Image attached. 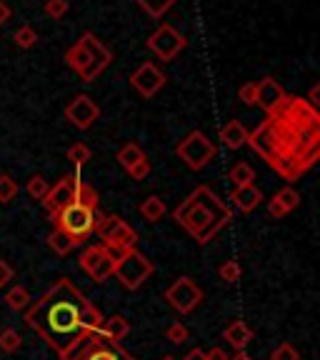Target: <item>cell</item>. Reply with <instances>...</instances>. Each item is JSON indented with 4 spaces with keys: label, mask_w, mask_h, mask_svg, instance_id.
Listing matches in <instances>:
<instances>
[{
    "label": "cell",
    "mask_w": 320,
    "mask_h": 360,
    "mask_svg": "<svg viewBox=\"0 0 320 360\" xmlns=\"http://www.w3.org/2000/svg\"><path fill=\"white\" fill-rule=\"evenodd\" d=\"M118 163L128 170V175L133 180H146L151 173V160H148L146 150L138 143H125L118 150Z\"/></svg>",
    "instance_id": "9a60e30c"
},
{
    "label": "cell",
    "mask_w": 320,
    "mask_h": 360,
    "mask_svg": "<svg viewBox=\"0 0 320 360\" xmlns=\"http://www.w3.org/2000/svg\"><path fill=\"white\" fill-rule=\"evenodd\" d=\"M141 215L146 223H158V220H163L165 213H168V208H165V202L163 198H158V195H148L146 200L141 202Z\"/></svg>",
    "instance_id": "7402d4cb"
},
{
    "label": "cell",
    "mask_w": 320,
    "mask_h": 360,
    "mask_svg": "<svg viewBox=\"0 0 320 360\" xmlns=\"http://www.w3.org/2000/svg\"><path fill=\"white\" fill-rule=\"evenodd\" d=\"M215 153H218V150H215L213 141H210L205 133H200V130H193V133H188L186 138L175 146V155H178L191 170L205 168V165H208L210 160L215 158Z\"/></svg>",
    "instance_id": "52a82bcc"
},
{
    "label": "cell",
    "mask_w": 320,
    "mask_h": 360,
    "mask_svg": "<svg viewBox=\"0 0 320 360\" xmlns=\"http://www.w3.org/2000/svg\"><path fill=\"white\" fill-rule=\"evenodd\" d=\"M270 360H300V353L293 343H281L270 353Z\"/></svg>",
    "instance_id": "e575fe53"
},
{
    "label": "cell",
    "mask_w": 320,
    "mask_h": 360,
    "mask_svg": "<svg viewBox=\"0 0 320 360\" xmlns=\"http://www.w3.org/2000/svg\"><path fill=\"white\" fill-rule=\"evenodd\" d=\"M98 238H101V245H105L113 253H125L130 248H135L138 243V233L125 223L120 215H96V228H93Z\"/></svg>",
    "instance_id": "8992f818"
},
{
    "label": "cell",
    "mask_w": 320,
    "mask_h": 360,
    "mask_svg": "<svg viewBox=\"0 0 320 360\" xmlns=\"http://www.w3.org/2000/svg\"><path fill=\"white\" fill-rule=\"evenodd\" d=\"M228 180L233 183V188H243V186H253L255 180V170L248 163H236L228 173Z\"/></svg>",
    "instance_id": "d4e9b609"
},
{
    "label": "cell",
    "mask_w": 320,
    "mask_h": 360,
    "mask_svg": "<svg viewBox=\"0 0 320 360\" xmlns=\"http://www.w3.org/2000/svg\"><path fill=\"white\" fill-rule=\"evenodd\" d=\"M96 215L98 210H90L88 205H80V202H70L65 210L53 218V228L65 233L75 245L85 243L93 236V228H96Z\"/></svg>",
    "instance_id": "5b68a950"
},
{
    "label": "cell",
    "mask_w": 320,
    "mask_h": 360,
    "mask_svg": "<svg viewBox=\"0 0 320 360\" xmlns=\"http://www.w3.org/2000/svg\"><path fill=\"white\" fill-rule=\"evenodd\" d=\"M205 360H228V353H225L223 348H210V350H205Z\"/></svg>",
    "instance_id": "f35d334b"
},
{
    "label": "cell",
    "mask_w": 320,
    "mask_h": 360,
    "mask_svg": "<svg viewBox=\"0 0 320 360\" xmlns=\"http://www.w3.org/2000/svg\"><path fill=\"white\" fill-rule=\"evenodd\" d=\"M248 133H250V130H248L241 120H231V123H225L223 128H220V143H223L225 148H231V150H238V148H243L248 143Z\"/></svg>",
    "instance_id": "ffe728a7"
},
{
    "label": "cell",
    "mask_w": 320,
    "mask_h": 360,
    "mask_svg": "<svg viewBox=\"0 0 320 360\" xmlns=\"http://www.w3.org/2000/svg\"><path fill=\"white\" fill-rule=\"evenodd\" d=\"M155 273L153 260L143 255L138 248H130L125 253L115 255V268H113V278H118V283L125 290H138L148 278Z\"/></svg>",
    "instance_id": "277c9868"
},
{
    "label": "cell",
    "mask_w": 320,
    "mask_h": 360,
    "mask_svg": "<svg viewBox=\"0 0 320 360\" xmlns=\"http://www.w3.org/2000/svg\"><path fill=\"white\" fill-rule=\"evenodd\" d=\"M101 335H105L108 340H115V343H120V340H125L130 333V323L128 318H123V315H113V318H105L101 326Z\"/></svg>",
    "instance_id": "44dd1931"
},
{
    "label": "cell",
    "mask_w": 320,
    "mask_h": 360,
    "mask_svg": "<svg viewBox=\"0 0 320 360\" xmlns=\"http://www.w3.org/2000/svg\"><path fill=\"white\" fill-rule=\"evenodd\" d=\"M75 202H80V205H88L90 210H98V193L93 191L88 183H83V180H80L78 191H75Z\"/></svg>",
    "instance_id": "f1b7e54d"
},
{
    "label": "cell",
    "mask_w": 320,
    "mask_h": 360,
    "mask_svg": "<svg viewBox=\"0 0 320 360\" xmlns=\"http://www.w3.org/2000/svg\"><path fill=\"white\" fill-rule=\"evenodd\" d=\"M160 360H178V358H173V355H163Z\"/></svg>",
    "instance_id": "7bdbcfd3"
},
{
    "label": "cell",
    "mask_w": 320,
    "mask_h": 360,
    "mask_svg": "<svg viewBox=\"0 0 320 360\" xmlns=\"http://www.w3.org/2000/svg\"><path fill=\"white\" fill-rule=\"evenodd\" d=\"M173 220L198 245H208L225 225L233 220V210L208 186H198L173 210Z\"/></svg>",
    "instance_id": "7a4b0ae2"
},
{
    "label": "cell",
    "mask_w": 320,
    "mask_h": 360,
    "mask_svg": "<svg viewBox=\"0 0 320 360\" xmlns=\"http://www.w3.org/2000/svg\"><path fill=\"white\" fill-rule=\"evenodd\" d=\"M68 8H70L68 0H48V3H45V15L53 18V20H60L68 13Z\"/></svg>",
    "instance_id": "d590c367"
},
{
    "label": "cell",
    "mask_w": 320,
    "mask_h": 360,
    "mask_svg": "<svg viewBox=\"0 0 320 360\" xmlns=\"http://www.w3.org/2000/svg\"><path fill=\"white\" fill-rule=\"evenodd\" d=\"M260 200H263V191L255 186H243V188H233L231 191L233 208L241 210V213H253L260 205Z\"/></svg>",
    "instance_id": "ac0fdd59"
},
{
    "label": "cell",
    "mask_w": 320,
    "mask_h": 360,
    "mask_svg": "<svg viewBox=\"0 0 320 360\" xmlns=\"http://www.w3.org/2000/svg\"><path fill=\"white\" fill-rule=\"evenodd\" d=\"M78 265L90 276V281L105 283L108 278H113V268H115V253L108 250L105 245H88L80 253Z\"/></svg>",
    "instance_id": "30bf717a"
},
{
    "label": "cell",
    "mask_w": 320,
    "mask_h": 360,
    "mask_svg": "<svg viewBox=\"0 0 320 360\" xmlns=\"http://www.w3.org/2000/svg\"><path fill=\"white\" fill-rule=\"evenodd\" d=\"M103 313L68 281L58 278L35 303L25 308V323L51 345L60 360H68L83 340L101 330Z\"/></svg>",
    "instance_id": "6da1fadb"
},
{
    "label": "cell",
    "mask_w": 320,
    "mask_h": 360,
    "mask_svg": "<svg viewBox=\"0 0 320 360\" xmlns=\"http://www.w3.org/2000/svg\"><path fill=\"white\" fill-rule=\"evenodd\" d=\"M228 360H253L245 350H236V355H228Z\"/></svg>",
    "instance_id": "b9f144b4"
},
{
    "label": "cell",
    "mask_w": 320,
    "mask_h": 360,
    "mask_svg": "<svg viewBox=\"0 0 320 360\" xmlns=\"http://www.w3.org/2000/svg\"><path fill=\"white\" fill-rule=\"evenodd\" d=\"M78 183H80V175L75 173V175H65L60 183L51 186L48 195L43 198V205H45V210H48V215H51V220L56 218L60 210H65L70 202H75V191H78Z\"/></svg>",
    "instance_id": "7c38bea8"
},
{
    "label": "cell",
    "mask_w": 320,
    "mask_h": 360,
    "mask_svg": "<svg viewBox=\"0 0 320 360\" xmlns=\"http://www.w3.org/2000/svg\"><path fill=\"white\" fill-rule=\"evenodd\" d=\"M48 245H51L53 253L60 255V258H63V255H68V253H73L75 248H78L73 240H70V238L65 236V233L58 231V228H53L51 236H48Z\"/></svg>",
    "instance_id": "603a6c76"
},
{
    "label": "cell",
    "mask_w": 320,
    "mask_h": 360,
    "mask_svg": "<svg viewBox=\"0 0 320 360\" xmlns=\"http://www.w3.org/2000/svg\"><path fill=\"white\" fill-rule=\"evenodd\" d=\"M68 360H135L128 350L115 340H108L101 333H93L88 340L78 345Z\"/></svg>",
    "instance_id": "ba28073f"
},
{
    "label": "cell",
    "mask_w": 320,
    "mask_h": 360,
    "mask_svg": "<svg viewBox=\"0 0 320 360\" xmlns=\"http://www.w3.org/2000/svg\"><path fill=\"white\" fill-rule=\"evenodd\" d=\"M173 3L175 0H138V6H141L151 18H155V20L158 18H163L165 13L173 8Z\"/></svg>",
    "instance_id": "484cf974"
},
{
    "label": "cell",
    "mask_w": 320,
    "mask_h": 360,
    "mask_svg": "<svg viewBox=\"0 0 320 360\" xmlns=\"http://www.w3.org/2000/svg\"><path fill=\"white\" fill-rule=\"evenodd\" d=\"M11 20V8L6 6V0H0V25H6Z\"/></svg>",
    "instance_id": "ab89813d"
},
{
    "label": "cell",
    "mask_w": 320,
    "mask_h": 360,
    "mask_svg": "<svg viewBox=\"0 0 320 360\" xmlns=\"http://www.w3.org/2000/svg\"><path fill=\"white\" fill-rule=\"evenodd\" d=\"M30 292L28 288H23V285H13L11 290L6 292V303L11 310H15V313H20V310H25L30 305Z\"/></svg>",
    "instance_id": "cb8c5ba5"
},
{
    "label": "cell",
    "mask_w": 320,
    "mask_h": 360,
    "mask_svg": "<svg viewBox=\"0 0 320 360\" xmlns=\"http://www.w3.org/2000/svg\"><path fill=\"white\" fill-rule=\"evenodd\" d=\"M101 118V105L90 96H78L65 105V120L80 130L93 128V123Z\"/></svg>",
    "instance_id": "5bb4252c"
},
{
    "label": "cell",
    "mask_w": 320,
    "mask_h": 360,
    "mask_svg": "<svg viewBox=\"0 0 320 360\" xmlns=\"http://www.w3.org/2000/svg\"><path fill=\"white\" fill-rule=\"evenodd\" d=\"M165 80L168 78H165V73L155 65V63H143V65L135 68L133 75H130V85H133V90L141 98H146V101L163 90Z\"/></svg>",
    "instance_id": "4fadbf2b"
},
{
    "label": "cell",
    "mask_w": 320,
    "mask_h": 360,
    "mask_svg": "<svg viewBox=\"0 0 320 360\" xmlns=\"http://www.w3.org/2000/svg\"><path fill=\"white\" fill-rule=\"evenodd\" d=\"M255 96H258V83H245L238 90V98H241L245 105H255Z\"/></svg>",
    "instance_id": "8d00e7d4"
},
{
    "label": "cell",
    "mask_w": 320,
    "mask_h": 360,
    "mask_svg": "<svg viewBox=\"0 0 320 360\" xmlns=\"http://www.w3.org/2000/svg\"><path fill=\"white\" fill-rule=\"evenodd\" d=\"M48 191H51V186H48V180L40 178V175H33V178L28 180V195L33 198V200H43V198L48 195Z\"/></svg>",
    "instance_id": "d6a6232c"
},
{
    "label": "cell",
    "mask_w": 320,
    "mask_h": 360,
    "mask_svg": "<svg viewBox=\"0 0 320 360\" xmlns=\"http://www.w3.org/2000/svg\"><path fill=\"white\" fill-rule=\"evenodd\" d=\"M288 96L286 90L281 88L276 78H263L258 83V96H255V105L263 108L268 115H278V112L286 108Z\"/></svg>",
    "instance_id": "2e32d148"
},
{
    "label": "cell",
    "mask_w": 320,
    "mask_h": 360,
    "mask_svg": "<svg viewBox=\"0 0 320 360\" xmlns=\"http://www.w3.org/2000/svg\"><path fill=\"white\" fill-rule=\"evenodd\" d=\"M68 160L80 170L90 160V148L85 143H73V146L68 148Z\"/></svg>",
    "instance_id": "f546056e"
},
{
    "label": "cell",
    "mask_w": 320,
    "mask_h": 360,
    "mask_svg": "<svg viewBox=\"0 0 320 360\" xmlns=\"http://www.w3.org/2000/svg\"><path fill=\"white\" fill-rule=\"evenodd\" d=\"M223 340L231 348H236V350H245L248 348V343L253 340V328L248 326L245 321H233L231 326L225 328L223 330Z\"/></svg>",
    "instance_id": "d6986e66"
},
{
    "label": "cell",
    "mask_w": 320,
    "mask_h": 360,
    "mask_svg": "<svg viewBox=\"0 0 320 360\" xmlns=\"http://www.w3.org/2000/svg\"><path fill=\"white\" fill-rule=\"evenodd\" d=\"M65 60H68V65H70V70H75V73L80 75V80L93 83V80L110 65L113 53L108 51L105 45L93 33H83L78 43L68 48Z\"/></svg>",
    "instance_id": "3957f363"
},
{
    "label": "cell",
    "mask_w": 320,
    "mask_h": 360,
    "mask_svg": "<svg viewBox=\"0 0 320 360\" xmlns=\"http://www.w3.org/2000/svg\"><path fill=\"white\" fill-rule=\"evenodd\" d=\"M18 195V183L13 180V175L0 173V205L3 202H11Z\"/></svg>",
    "instance_id": "1f68e13d"
},
{
    "label": "cell",
    "mask_w": 320,
    "mask_h": 360,
    "mask_svg": "<svg viewBox=\"0 0 320 360\" xmlns=\"http://www.w3.org/2000/svg\"><path fill=\"white\" fill-rule=\"evenodd\" d=\"M300 205V195L295 188L286 186L281 188V191L273 195V200L268 202V213L273 215V218H286L288 213H293V210Z\"/></svg>",
    "instance_id": "e0dca14e"
},
{
    "label": "cell",
    "mask_w": 320,
    "mask_h": 360,
    "mask_svg": "<svg viewBox=\"0 0 320 360\" xmlns=\"http://www.w3.org/2000/svg\"><path fill=\"white\" fill-rule=\"evenodd\" d=\"M20 345H23V338L18 330H13V328L0 330V350L3 353H15V350H20Z\"/></svg>",
    "instance_id": "83f0119b"
},
{
    "label": "cell",
    "mask_w": 320,
    "mask_h": 360,
    "mask_svg": "<svg viewBox=\"0 0 320 360\" xmlns=\"http://www.w3.org/2000/svg\"><path fill=\"white\" fill-rule=\"evenodd\" d=\"M163 298L178 315H191L203 303V290L191 276H180L178 281L170 283Z\"/></svg>",
    "instance_id": "9c48e42d"
},
{
    "label": "cell",
    "mask_w": 320,
    "mask_h": 360,
    "mask_svg": "<svg viewBox=\"0 0 320 360\" xmlns=\"http://www.w3.org/2000/svg\"><path fill=\"white\" fill-rule=\"evenodd\" d=\"M13 40H15L18 48H23V51H28V48H33L35 43H38V33H35L30 25H23V28L15 30V35H13Z\"/></svg>",
    "instance_id": "4dcf8cb0"
},
{
    "label": "cell",
    "mask_w": 320,
    "mask_h": 360,
    "mask_svg": "<svg viewBox=\"0 0 320 360\" xmlns=\"http://www.w3.org/2000/svg\"><path fill=\"white\" fill-rule=\"evenodd\" d=\"M13 276H15V270H13V265L8 263V260L0 258V288H6L8 283L13 281Z\"/></svg>",
    "instance_id": "74e56055"
},
{
    "label": "cell",
    "mask_w": 320,
    "mask_h": 360,
    "mask_svg": "<svg viewBox=\"0 0 320 360\" xmlns=\"http://www.w3.org/2000/svg\"><path fill=\"white\" fill-rule=\"evenodd\" d=\"M188 335H191V333H188V328L183 326V323H180V321L170 323V326H168V330H165V338H168L170 343H175V345L186 343V340H188Z\"/></svg>",
    "instance_id": "836d02e7"
},
{
    "label": "cell",
    "mask_w": 320,
    "mask_h": 360,
    "mask_svg": "<svg viewBox=\"0 0 320 360\" xmlns=\"http://www.w3.org/2000/svg\"><path fill=\"white\" fill-rule=\"evenodd\" d=\"M241 276H243V268H241V263L238 260H225V263H220L218 265V278L220 281H225V283H238L241 281Z\"/></svg>",
    "instance_id": "4316f807"
},
{
    "label": "cell",
    "mask_w": 320,
    "mask_h": 360,
    "mask_svg": "<svg viewBox=\"0 0 320 360\" xmlns=\"http://www.w3.org/2000/svg\"><path fill=\"white\" fill-rule=\"evenodd\" d=\"M186 45H188L186 35L178 33L168 22H163V25L148 38V48H151L153 56H158L160 60H173L175 56H180V51H186Z\"/></svg>",
    "instance_id": "8fae6325"
},
{
    "label": "cell",
    "mask_w": 320,
    "mask_h": 360,
    "mask_svg": "<svg viewBox=\"0 0 320 360\" xmlns=\"http://www.w3.org/2000/svg\"><path fill=\"white\" fill-rule=\"evenodd\" d=\"M183 360H205V350H200V348L188 350V355Z\"/></svg>",
    "instance_id": "60d3db41"
}]
</instances>
